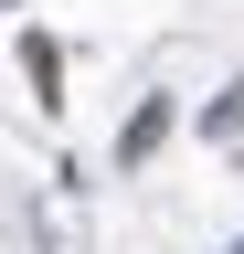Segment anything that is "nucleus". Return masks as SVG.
<instances>
[{
    "mask_svg": "<svg viewBox=\"0 0 244 254\" xmlns=\"http://www.w3.org/2000/svg\"><path fill=\"white\" fill-rule=\"evenodd\" d=\"M160 127H170L160 106H138V117H128V138H117V148H128V159H149V148H160Z\"/></svg>",
    "mask_w": 244,
    "mask_h": 254,
    "instance_id": "nucleus-1",
    "label": "nucleus"
}]
</instances>
